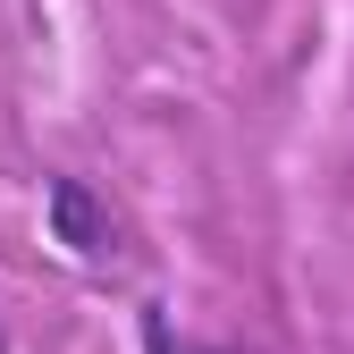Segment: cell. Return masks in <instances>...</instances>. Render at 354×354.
<instances>
[{
  "instance_id": "cell-1",
  "label": "cell",
  "mask_w": 354,
  "mask_h": 354,
  "mask_svg": "<svg viewBox=\"0 0 354 354\" xmlns=\"http://www.w3.org/2000/svg\"><path fill=\"white\" fill-rule=\"evenodd\" d=\"M51 228H59V245L84 253V261H102V253H110V211L84 203L76 177H51Z\"/></svg>"
},
{
  "instance_id": "cell-2",
  "label": "cell",
  "mask_w": 354,
  "mask_h": 354,
  "mask_svg": "<svg viewBox=\"0 0 354 354\" xmlns=\"http://www.w3.org/2000/svg\"><path fill=\"white\" fill-rule=\"evenodd\" d=\"M144 346H152V354H194V346H177V337H169L160 313H144Z\"/></svg>"
}]
</instances>
